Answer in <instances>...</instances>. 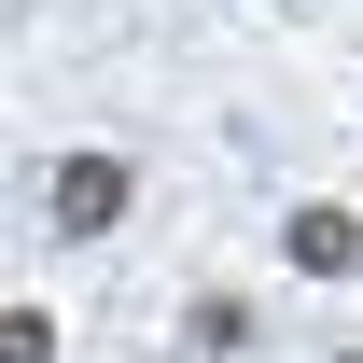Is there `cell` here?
Returning a JSON list of instances; mask_svg holds the SVG:
<instances>
[{"label": "cell", "instance_id": "1", "mask_svg": "<svg viewBox=\"0 0 363 363\" xmlns=\"http://www.w3.org/2000/svg\"><path fill=\"white\" fill-rule=\"evenodd\" d=\"M126 210H140V154H112V140H70V154L43 168V224L70 238V252H98Z\"/></svg>", "mask_w": 363, "mask_h": 363}, {"label": "cell", "instance_id": "2", "mask_svg": "<svg viewBox=\"0 0 363 363\" xmlns=\"http://www.w3.org/2000/svg\"><path fill=\"white\" fill-rule=\"evenodd\" d=\"M279 266L294 279H363V210L350 196H294L279 210Z\"/></svg>", "mask_w": 363, "mask_h": 363}, {"label": "cell", "instance_id": "3", "mask_svg": "<svg viewBox=\"0 0 363 363\" xmlns=\"http://www.w3.org/2000/svg\"><path fill=\"white\" fill-rule=\"evenodd\" d=\"M252 335H266V321H252V294H196V308H182V350H210V363H238Z\"/></svg>", "mask_w": 363, "mask_h": 363}, {"label": "cell", "instance_id": "4", "mask_svg": "<svg viewBox=\"0 0 363 363\" xmlns=\"http://www.w3.org/2000/svg\"><path fill=\"white\" fill-rule=\"evenodd\" d=\"M0 363H56V308H0Z\"/></svg>", "mask_w": 363, "mask_h": 363}, {"label": "cell", "instance_id": "5", "mask_svg": "<svg viewBox=\"0 0 363 363\" xmlns=\"http://www.w3.org/2000/svg\"><path fill=\"white\" fill-rule=\"evenodd\" d=\"M335 363H363V350H335Z\"/></svg>", "mask_w": 363, "mask_h": 363}]
</instances>
